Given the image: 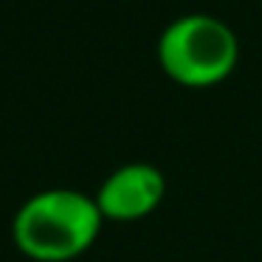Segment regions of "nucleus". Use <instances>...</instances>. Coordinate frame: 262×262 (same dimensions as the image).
Wrapping results in <instances>:
<instances>
[{
  "label": "nucleus",
  "instance_id": "2",
  "mask_svg": "<svg viewBox=\"0 0 262 262\" xmlns=\"http://www.w3.org/2000/svg\"><path fill=\"white\" fill-rule=\"evenodd\" d=\"M155 57L169 82L189 91H209L237 71L239 37L214 14L189 12L164 26Z\"/></svg>",
  "mask_w": 262,
  "mask_h": 262
},
{
  "label": "nucleus",
  "instance_id": "3",
  "mask_svg": "<svg viewBox=\"0 0 262 262\" xmlns=\"http://www.w3.org/2000/svg\"><path fill=\"white\" fill-rule=\"evenodd\" d=\"M93 198L104 223H138L164 203L166 175L147 161L121 164L104 178Z\"/></svg>",
  "mask_w": 262,
  "mask_h": 262
},
{
  "label": "nucleus",
  "instance_id": "1",
  "mask_svg": "<svg viewBox=\"0 0 262 262\" xmlns=\"http://www.w3.org/2000/svg\"><path fill=\"white\" fill-rule=\"evenodd\" d=\"M104 217L93 194L79 189H42L20 203L12 243L31 262H74L99 239Z\"/></svg>",
  "mask_w": 262,
  "mask_h": 262
}]
</instances>
